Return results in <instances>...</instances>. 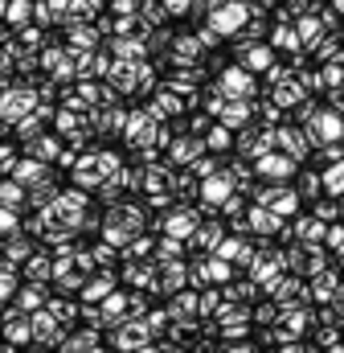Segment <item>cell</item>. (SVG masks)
Returning a JSON list of instances; mask_svg holds the SVG:
<instances>
[{
	"label": "cell",
	"mask_w": 344,
	"mask_h": 353,
	"mask_svg": "<svg viewBox=\"0 0 344 353\" xmlns=\"http://www.w3.org/2000/svg\"><path fill=\"white\" fill-rule=\"evenodd\" d=\"M0 197H4V201H21V189H17V185H4Z\"/></svg>",
	"instance_id": "8"
},
{
	"label": "cell",
	"mask_w": 344,
	"mask_h": 353,
	"mask_svg": "<svg viewBox=\"0 0 344 353\" xmlns=\"http://www.w3.org/2000/svg\"><path fill=\"white\" fill-rule=\"evenodd\" d=\"M222 90H226V94H242V90H250V83H246V74H242V70H226Z\"/></svg>",
	"instance_id": "2"
},
{
	"label": "cell",
	"mask_w": 344,
	"mask_h": 353,
	"mask_svg": "<svg viewBox=\"0 0 344 353\" xmlns=\"http://www.w3.org/2000/svg\"><path fill=\"white\" fill-rule=\"evenodd\" d=\"M193 152H201V144H193V140H180V148H176V161H189Z\"/></svg>",
	"instance_id": "5"
},
{
	"label": "cell",
	"mask_w": 344,
	"mask_h": 353,
	"mask_svg": "<svg viewBox=\"0 0 344 353\" xmlns=\"http://www.w3.org/2000/svg\"><path fill=\"white\" fill-rule=\"evenodd\" d=\"M8 292H12V279H8V271H4V275H0V296H8Z\"/></svg>",
	"instance_id": "10"
},
{
	"label": "cell",
	"mask_w": 344,
	"mask_h": 353,
	"mask_svg": "<svg viewBox=\"0 0 344 353\" xmlns=\"http://www.w3.org/2000/svg\"><path fill=\"white\" fill-rule=\"evenodd\" d=\"M209 148H230V136H226V132H222V128H217V132H213V136H209Z\"/></svg>",
	"instance_id": "6"
},
{
	"label": "cell",
	"mask_w": 344,
	"mask_h": 353,
	"mask_svg": "<svg viewBox=\"0 0 344 353\" xmlns=\"http://www.w3.org/2000/svg\"><path fill=\"white\" fill-rule=\"evenodd\" d=\"M242 119H246V107L242 103H230L226 107V123H242Z\"/></svg>",
	"instance_id": "4"
},
{
	"label": "cell",
	"mask_w": 344,
	"mask_h": 353,
	"mask_svg": "<svg viewBox=\"0 0 344 353\" xmlns=\"http://www.w3.org/2000/svg\"><path fill=\"white\" fill-rule=\"evenodd\" d=\"M242 21H246V8H242V4H222V8L213 12V29H217V33H230V29H238Z\"/></svg>",
	"instance_id": "1"
},
{
	"label": "cell",
	"mask_w": 344,
	"mask_h": 353,
	"mask_svg": "<svg viewBox=\"0 0 344 353\" xmlns=\"http://www.w3.org/2000/svg\"><path fill=\"white\" fill-rule=\"evenodd\" d=\"M17 181L21 185H37V181H45V165H17Z\"/></svg>",
	"instance_id": "3"
},
{
	"label": "cell",
	"mask_w": 344,
	"mask_h": 353,
	"mask_svg": "<svg viewBox=\"0 0 344 353\" xmlns=\"http://www.w3.org/2000/svg\"><path fill=\"white\" fill-rule=\"evenodd\" d=\"M107 288H111V279H94V283L86 288V296H107Z\"/></svg>",
	"instance_id": "7"
},
{
	"label": "cell",
	"mask_w": 344,
	"mask_h": 353,
	"mask_svg": "<svg viewBox=\"0 0 344 353\" xmlns=\"http://www.w3.org/2000/svg\"><path fill=\"white\" fill-rule=\"evenodd\" d=\"M12 226H17V222H12V214H8V210H0V230H12Z\"/></svg>",
	"instance_id": "9"
}]
</instances>
